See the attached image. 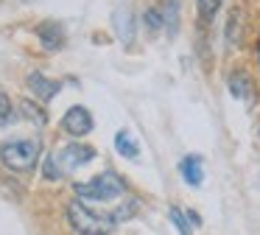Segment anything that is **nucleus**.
<instances>
[{
    "instance_id": "1",
    "label": "nucleus",
    "mask_w": 260,
    "mask_h": 235,
    "mask_svg": "<svg viewBox=\"0 0 260 235\" xmlns=\"http://www.w3.org/2000/svg\"><path fill=\"white\" fill-rule=\"evenodd\" d=\"M95 157V151L90 145H81V143H70V145H62L56 149L53 154H48L45 165H42V173L45 179H64L76 171V168L87 165V162Z\"/></svg>"
},
{
    "instance_id": "2",
    "label": "nucleus",
    "mask_w": 260,
    "mask_h": 235,
    "mask_svg": "<svg viewBox=\"0 0 260 235\" xmlns=\"http://www.w3.org/2000/svg\"><path fill=\"white\" fill-rule=\"evenodd\" d=\"M68 218H70V224H73V229L81 235H109L115 229L112 213H107V216H104V213H95L81 199H73L68 204Z\"/></svg>"
},
{
    "instance_id": "3",
    "label": "nucleus",
    "mask_w": 260,
    "mask_h": 235,
    "mask_svg": "<svg viewBox=\"0 0 260 235\" xmlns=\"http://www.w3.org/2000/svg\"><path fill=\"white\" fill-rule=\"evenodd\" d=\"M40 160V140L37 137H23V140H9L0 145V162L9 171H31Z\"/></svg>"
},
{
    "instance_id": "4",
    "label": "nucleus",
    "mask_w": 260,
    "mask_h": 235,
    "mask_svg": "<svg viewBox=\"0 0 260 235\" xmlns=\"http://www.w3.org/2000/svg\"><path fill=\"white\" fill-rule=\"evenodd\" d=\"M126 193V185L120 182L118 173L112 171H104L98 173L95 179H90V182H79L76 185V196H79L81 201H112V199H120V196Z\"/></svg>"
},
{
    "instance_id": "5",
    "label": "nucleus",
    "mask_w": 260,
    "mask_h": 235,
    "mask_svg": "<svg viewBox=\"0 0 260 235\" xmlns=\"http://www.w3.org/2000/svg\"><path fill=\"white\" fill-rule=\"evenodd\" d=\"M62 129L73 137H84V134L92 132V115L87 106H70L62 118Z\"/></svg>"
},
{
    "instance_id": "6",
    "label": "nucleus",
    "mask_w": 260,
    "mask_h": 235,
    "mask_svg": "<svg viewBox=\"0 0 260 235\" xmlns=\"http://www.w3.org/2000/svg\"><path fill=\"white\" fill-rule=\"evenodd\" d=\"M230 93L235 95L238 101H249V104H252L254 87H252V78H249L246 70H235V73L230 76Z\"/></svg>"
},
{
    "instance_id": "7",
    "label": "nucleus",
    "mask_w": 260,
    "mask_h": 235,
    "mask_svg": "<svg viewBox=\"0 0 260 235\" xmlns=\"http://www.w3.org/2000/svg\"><path fill=\"white\" fill-rule=\"evenodd\" d=\"M28 90L40 101H51L53 95L59 93V81H51V78H45L42 73H31L28 76Z\"/></svg>"
},
{
    "instance_id": "8",
    "label": "nucleus",
    "mask_w": 260,
    "mask_h": 235,
    "mask_svg": "<svg viewBox=\"0 0 260 235\" xmlns=\"http://www.w3.org/2000/svg\"><path fill=\"white\" fill-rule=\"evenodd\" d=\"M179 171H182V177H185V182H187V185H193V188H199V185L204 182L202 157H196V154L185 157V160L179 162Z\"/></svg>"
},
{
    "instance_id": "9",
    "label": "nucleus",
    "mask_w": 260,
    "mask_h": 235,
    "mask_svg": "<svg viewBox=\"0 0 260 235\" xmlns=\"http://www.w3.org/2000/svg\"><path fill=\"white\" fill-rule=\"evenodd\" d=\"M115 149L123 157H129V160H137V157H140V145H137L135 134H132L129 129H120V132L115 134Z\"/></svg>"
},
{
    "instance_id": "10",
    "label": "nucleus",
    "mask_w": 260,
    "mask_h": 235,
    "mask_svg": "<svg viewBox=\"0 0 260 235\" xmlns=\"http://www.w3.org/2000/svg\"><path fill=\"white\" fill-rule=\"evenodd\" d=\"M37 37L42 39V45H45L48 50H56L59 45H62V25H59V22H45V25L37 28Z\"/></svg>"
},
{
    "instance_id": "11",
    "label": "nucleus",
    "mask_w": 260,
    "mask_h": 235,
    "mask_svg": "<svg viewBox=\"0 0 260 235\" xmlns=\"http://www.w3.org/2000/svg\"><path fill=\"white\" fill-rule=\"evenodd\" d=\"M115 28H118V37L123 42H132V11L129 9L115 11Z\"/></svg>"
},
{
    "instance_id": "12",
    "label": "nucleus",
    "mask_w": 260,
    "mask_h": 235,
    "mask_svg": "<svg viewBox=\"0 0 260 235\" xmlns=\"http://www.w3.org/2000/svg\"><path fill=\"white\" fill-rule=\"evenodd\" d=\"M168 218L174 221V227L179 229L182 235H190V221H187V213H182L179 207H171V210H168Z\"/></svg>"
},
{
    "instance_id": "13",
    "label": "nucleus",
    "mask_w": 260,
    "mask_h": 235,
    "mask_svg": "<svg viewBox=\"0 0 260 235\" xmlns=\"http://www.w3.org/2000/svg\"><path fill=\"white\" fill-rule=\"evenodd\" d=\"M221 3H224V0H199V14H202L204 20H210V17H215V11L221 9Z\"/></svg>"
},
{
    "instance_id": "14",
    "label": "nucleus",
    "mask_w": 260,
    "mask_h": 235,
    "mask_svg": "<svg viewBox=\"0 0 260 235\" xmlns=\"http://www.w3.org/2000/svg\"><path fill=\"white\" fill-rule=\"evenodd\" d=\"M14 109H12V101H9V95L0 93V126H6L9 121H12Z\"/></svg>"
},
{
    "instance_id": "15",
    "label": "nucleus",
    "mask_w": 260,
    "mask_h": 235,
    "mask_svg": "<svg viewBox=\"0 0 260 235\" xmlns=\"http://www.w3.org/2000/svg\"><path fill=\"white\" fill-rule=\"evenodd\" d=\"M187 221H190L193 227H199V224H202V221H199V213H193V210H187Z\"/></svg>"
}]
</instances>
